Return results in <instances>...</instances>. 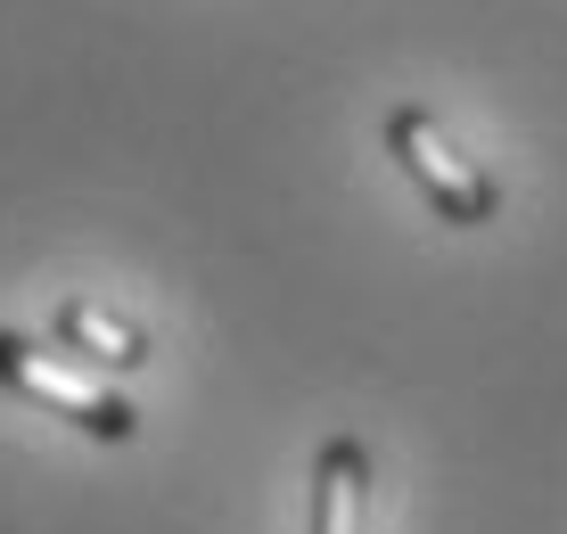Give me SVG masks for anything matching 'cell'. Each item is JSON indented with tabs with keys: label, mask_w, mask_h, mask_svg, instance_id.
Returning a JSON list of instances; mask_svg holds the SVG:
<instances>
[{
	"label": "cell",
	"mask_w": 567,
	"mask_h": 534,
	"mask_svg": "<svg viewBox=\"0 0 567 534\" xmlns=\"http://www.w3.org/2000/svg\"><path fill=\"white\" fill-rule=\"evenodd\" d=\"M0 387H9L17 403H33V411L74 420L83 437H100V444H132V437H141V411H132L100 370H83L74 353H58L50 338H17V329H0Z\"/></svg>",
	"instance_id": "1"
},
{
	"label": "cell",
	"mask_w": 567,
	"mask_h": 534,
	"mask_svg": "<svg viewBox=\"0 0 567 534\" xmlns=\"http://www.w3.org/2000/svg\"><path fill=\"white\" fill-rule=\"evenodd\" d=\"M370 526V444L329 437L312 461V534H362Z\"/></svg>",
	"instance_id": "4"
},
{
	"label": "cell",
	"mask_w": 567,
	"mask_h": 534,
	"mask_svg": "<svg viewBox=\"0 0 567 534\" xmlns=\"http://www.w3.org/2000/svg\"><path fill=\"white\" fill-rule=\"evenodd\" d=\"M386 156L412 173V189H420L453 230H477V223H494V214H502L494 173H485L427 107H386Z\"/></svg>",
	"instance_id": "2"
},
{
	"label": "cell",
	"mask_w": 567,
	"mask_h": 534,
	"mask_svg": "<svg viewBox=\"0 0 567 534\" xmlns=\"http://www.w3.org/2000/svg\"><path fill=\"white\" fill-rule=\"evenodd\" d=\"M50 346L58 353H74L83 370H141L148 362V338H141V321H124V312H107L100 296H66V305L50 312Z\"/></svg>",
	"instance_id": "3"
}]
</instances>
